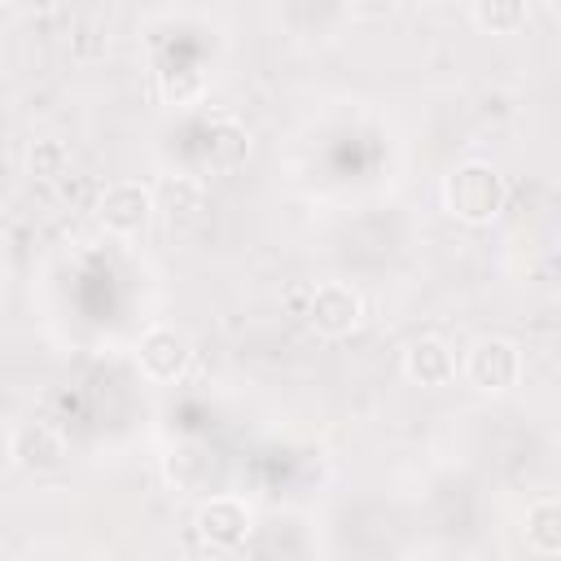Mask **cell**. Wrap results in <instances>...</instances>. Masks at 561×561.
Listing matches in <instances>:
<instances>
[{"label":"cell","mask_w":561,"mask_h":561,"mask_svg":"<svg viewBox=\"0 0 561 561\" xmlns=\"http://www.w3.org/2000/svg\"><path fill=\"white\" fill-rule=\"evenodd\" d=\"M206 140H210V149H206L210 171H237L250 153V136L232 114H215L206 127Z\"/></svg>","instance_id":"9"},{"label":"cell","mask_w":561,"mask_h":561,"mask_svg":"<svg viewBox=\"0 0 561 561\" xmlns=\"http://www.w3.org/2000/svg\"><path fill=\"white\" fill-rule=\"evenodd\" d=\"M465 381L482 394H504L517 386L522 377V346L513 337H500V333H486L478 342H469L465 351V364H460Z\"/></svg>","instance_id":"2"},{"label":"cell","mask_w":561,"mask_h":561,"mask_svg":"<svg viewBox=\"0 0 561 561\" xmlns=\"http://www.w3.org/2000/svg\"><path fill=\"white\" fill-rule=\"evenodd\" d=\"M9 460L26 473H53L66 460V438L48 421H22L9 434Z\"/></svg>","instance_id":"7"},{"label":"cell","mask_w":561,"mask_h":561,"mask_svg":"<svg viewBox=\"0 0 561 561\" xmlns=\"http://www.w3.org/2000/svg\"><path fill=\"white\" fill-rule=\"evenodd\" d=\"M359 320H364V298L351 285L324 280V285L311 289V298H307V324L320 337H346V333L359 329Z\"/></svg>","instance_id":"5"},{"label":"cell","mask_w":561,"mask_h":561,"mask_svg":"<svg viewBox=\"0 0 561 561\" xmlns=\"http://www.w3.org/2000/svg\"><path fill=\"white\" fill-rule=\"evenodd\" d=\"M153 193L145 188V184H136V180H118V184H110L101 197H96V219L110 228V232H118V237H136V232H145L149 228V219H153Z\"/></svg>","instance_id":"6"},{"label":"cell","mask_w":561,"mask_h":561,"mask_svg":"<svg viewBox=\"0 0 561 561\" xmlns=\"http://www.w3.org/2000/svg\"><path fill=\"white\" fill-rule=\"evenodd\" d=\"M136 359H140V373L153 381V386H171L188 373L193 364V342L184 329L175 324H153L140 333V346H136Z\"/></svg>","instance_id":"4"},{"label":"cell","mask_w":561,"mask_h":561,"mask_svg":"<svg viewBox=\"0 0 561 561\" xmlns=\"http://www.w3.org/2000/svg\"><path fill=\"white\" fill-rule=\"evenodd\" d=\"M158 92L167 105H193L206 92V75L197 66H167L158 70Z\"/></svg>","instance_id":"12"},{"label":"cell","mask_w":561,"mask_h":561,"mask_svg":"<svg viewBox=\"0 0 561 561\" xmlns=\"http://www.w3.org/2000/svg\"><path fill=\"white\" fill-rule=\"evenodd\" d=\"M390 9H394V0H351L355 18H386Z\"/></svg>","instance_id":"14"},{"label":"cell","mask_w":561,"mask_h":561,"mask_svg":"<svg viewBox=\"0 0 561 561\" xmlns=\"http://www.w3.org/2000/svg\"><path fill=\"white\" fill-rule=\"evenodd\" d=\"M469 13L486 35H517L530 18V0H469Z\"/></svg>","instance_id":"11"},{"label":"cell","mask_w":561,"mask_h":561,"mask_svg":"<svg viewBox=\"0 0 561 561\" xmlns=\"http://www.w3.org/2000/svg\"><path fill=\"white\" fill-rule=\"evenodd\" d=\"M526 548L535 557H561V504H557V495H539L526 508Z\"/></svg>","instance_id":"10"},{"label":"cell","mask_w":561,"mask_h":561,"mask_svg":"<svg viewBox=\"0 0 561 561\" xmlns=\"http://www.w3.org/2000/svg\"><path fill=\"white\" fill-rule=\"evenodd\" d=\"M66 167H70L66 140H57V136L31 140V149H26V171H31L35 180H57V175H66Z\"/></svg>","instance_id":"13"},{"label":"cell","mask_w":561,"mask_h":561,"mask_svg":"<svg viewBox=\"0 0 561 561\" xmlns=\"http://www.w3.org/2000/svg\"><path fill=\"white\" fill-rule=\"evenodd\" d=\"M18 4H22L26 13H53V9L61 4V0H18Z\"/></svg>","instance_id":"15"},{"label":"cell","mask_w":561,"mask_h":561,"mask_svg":"<svg viewBox=\"0 0 561 561\" xmlns=\"http://www.w3.org/2000/svg\"><path fill=\"white\" fill-rule=\"evenodd\" d=\"M508 202V184L500 175V167L482 162V158H469V162H456L447 175H443V210L460 224H491Z\"/></svg>","instance_id":"1"},{"label":"cell","mask_w":561,"mask_h":561,"mask_svg":"<svg viewBox=\"0 0 561 561\" xmlns=\"http://www.w3.org/2000/svg\"><path fill=\"white\" fill-rule=\"evenodd\" d=\"M403 377H408L412 386L443 390V386L456 381V351H451L443 337H434V333L412 337V342L403 346Z\"/></svg>","instance_id":"8"},{"label":"cell","mask_w":561,"mask_h":561,"mask_svg":"<svg viewBox=\"0 0 561 561\" xmlns=\"http://www.w3.org/2000/svg\"><path fill=\"white\" fill-rule=\"evenodd\" d=\"M254 530V513L245 500L237 495H210L197 513H193V535L202 539V548L210 552H232L250 539Z\"/></svg>","instance_id":"3"}]
</instances>
